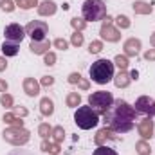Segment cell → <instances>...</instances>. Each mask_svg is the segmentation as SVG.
I'll use <instances>...</instances> for the list:
<instances>
[{"instance_id":"obj_10","label":"cell","mask_w":155,"mask_h":155,"mask_svg":"<svg viewBox=\"0 0 155 155\" xmlns=\"http://www.w3.org/2000/svg\"><path fill=\"white\" fill-rule=\"evenodd\" d=\"M135 110L141 114H146L148 117L155 116V99H152L150 96H143L135 101Z\"/></svg>"},{"instance_id":"obj_44","label":"cell","mask_w":155,"mask_h":155,"mask_svg":"<svg viewBox=\"0 0 155 155\" xmlns=\"http://www.w3.org/2000/svg\"><path fill=\"white\" fill-rule=\"evenodd\" d=\"M5 67H7V61H5V58H0V72H2V71H5Z\"/></svg>"},{"instance_id":"obj_25","label":"cell","mask_w":155,"mask_h":155,"mask_svg":"<svg viewBox=\"0 0 155 155\" xmlns=\"http://www.w3.org/2000/svg\"><path fill=\"white\" fill-rule=\"evenodd\" d=\"M135 150L139 152V155H148L150 153V144L143 139V141H139V143L135 144Z\"/></svg>"},{"instance_id":"obj_27","label":"cell","mask_w":155,"mask_h":155,"mask_svg":"<svg viewBox=\"0 0 155 155\" xmlns=\"http://www.w3.org/2000/svg\"><path fill=\"white\" fill-rule=\"evenodd\" d=\"M52 137H54V143H61L63 141V137H65V132H63V128L61 126H56V128H52Z\"/></svg>"},{"instance_id":"obj_12","label":"cell","mask_w":155,"mask_h":155,"mask_svg":"<svg viewBox=\"0 0 155 155\" xmlns=\"http://www.w3.org/2000/svg\"><path fill=\"white\" fill-rule=\"evenodd\" d=\"M114 134H116L114 130H110L108 126H105V128H101V130L96 134V139H94V141H96L97 146H103L107 141H117V135H114Z\"/></svg>"},{"instance_id":"obj_3","label":"cell","mask_w":155,"mask_h":155,"mask_svg":"<svg viewBox=\"0 0 155 155\" xmlns=\"http://www.w3.org/2000/svg\"><path fill=\"white\" fill-rule=\"evenodd\" d=\"M81 13H83V20H90V22H99L107 16V5L103 0H85L83 7H81Z\"/></svg>"},{"instance_id":"obj_7","label":"cell","mask_w":155,"mask_h":155,"mask_svg":"<svg viewBox=\"0 0 155 155\" xmlns=\"http://www.w3.org/2000/svg\"><path fill=\"white\" fill-rule=\"evenodd\" d=\"M24 29H25V35H29L33 41H41V40H47L49 27H47V24H45V22H41V20L29 22Z\"/></svg>"},{"instance_id":"obj_39","label":"cell","mask_w":155,"mask_h":155,"mask_svg":"<svg viewBox=\"0 0 155 155\" xmlns=\"http://www.w3.org/2000/svg\"><path fill=\"white\" fill-rule=\"evenodd\" d=\"M144 60H148V61H155V49H150V51L144 52Z\"/></svg>"},{"instance_id":"obj_17","label":"cell","mask_w":155,"mask_h":155,"mask_svg":"<svg viewBox=\"0 0 155 155\" xmlns=\"http://www.w3.org/2000/svg\"><path fill=\"white\" fill-rule=\"evenodd\" d=\"M130 81H132V78H130V72H126V71H119V74L114 78V83H116L117 88H124V87H128Z\"/></svg>"},{"instance_id":"obj_32","label":"cell","mask_w":155,"mask_h":155,"mask_svg":"<svg viewBox=\"0 0 155 155\" xmlns=\"http://www.w3.org/2000/svg\"><path fill=\"white\" fill-rule=\"evenodd\" d=\"M0 9L5 13H11V11H15V2L13 0H0Z\"/></svg>"},{"instance_id":"obj_37","label":"cell","mask_w":155,"mask_h":155,"mask_svg":"<svg viewBox=\"0 0 155 155\" xmlns=\"http://www.w3.org/2000/svg\"><path fill=\"white\" fill-rule=\"evenodd\" d=\"M43 61H45V65H49V67L54 65V63H56V54H54V52H45V60H43Z\"/></svg>"},{"instance_id":"obj_9","label":"cell","mask_w":155,"mask_h":155,"mask_svg":"<svg viewBox=\"0 0 155 155\" xmlns=\"http://www.w3.org/2000/svg\"><path fill=\"white\" fill-rule=\"evenodd\" d=\"M4 35H5V40H7V41L20 43V41L24 40V36H25V29H24L22 25H18V24H9V25L5 27Z\"/></svg>"},{"instance_id":"obj_2","label":"cell","mask_w":155,"mask_h":155,"mask_svg":"<svg viewBox=\"0 0 155 155\" xmlns=\"http://www.w3.org/2000/svg\"><path fill=\"white\" fill-rule=\"evenodd\" d=\"M88 74H90L94 83L107 85L110 79H114V63L108 61V60H97L88 69Z\"/></svg>"},{"instance_id":"obj_4","label":"cell","mask_w":155,"mask_h":155,"mask_svg":"<svg viewBox=\"0 0 155 155\" xmlns=\"http://www.w3.org/2000/svg\"><path fill=\"white\" fill-rule=\"evenodd\" d=\"M74 121L81 130H90L99 123V114L88 105V107H78L76 114H74Z\"/></svg>"},{"instance_id":"obj_41","label":"cell","mask_w":155,"mask_h":155,"mask_svg":"<svg viewBox=\"0 0 155 155\" xmlns=\"http://www.w3.org/2000/svg\"><path fill=\"white\" fill-rule=\"evenodd\" d=\"M15 116H22V117H25V116H27V110H25L24 107H15Z\"/></svg>"},{"instance_id":"obj_28","label":"cell","mask_w":155,"mask_h":155,"mask_svg":"<svg viewBox=\"0 0 155 155\" xmlns=\"http://www.w3.org/2000/svg\"><path fill=\"white\" fill-rule=\"evenodd\" d=\"M114 63L119 67V71H126V69H128V60H126V56H121V54L116 56Z\"/></svg>"},{"instance_id":"obj_34","label":"cell","mask_w":155,"mask_h":155,"mask_svg":"<svg viewBox=\"0 0 155 155\" xmlns=\"http://www.w3.org/2000/svg\"><path fill=\"white\" fill-rule=\"evenodd\" d=\"M71 43H72L74 47H81V45H83V35H81L79 31H76V33L72 35V38H71Z\"/></svg>"},{"instance_id":"obj_5","label":"cell","mask_w":155,"mask_h":155,"mask_svg":"<svg viewBox=\"0 0 155 155\" xmlns=\"http://www.w3.org/2000/svg\"><path fill=\"white\" fill-rule=\"evenodd\" d=\"M114 103V97L108 90H97V92H92L88 96V105L99 114V116H105L107 110L112 107Z\"/></svg>"},{"instance_id":"obj_23","label":"cell","mask_w":155,"mask_h":155,"mask_svg":"<svg viewBox=\"0 0 155 155\" xmlns=\"http://www.w3.org/2000/svg\"><path fill=\"white\" fill-rule=\"evenodd\" d=\"M79 105H81V96H79L78 92H69V94H67V107L78 108Z\"/></svg>"},{"instance_id":"obj_22","label":"cell","mask_w":155,"mask_h":155,"mask_svg":"<svg viewBox=\"0 0 155 155\" xmlns=\"http://www.w3.org/2000/svg\"><path fill=\"white\" fill-rule=\"evenodd\" d=\"M4 123H7V124H11V126H15V128H24V121L20 119L18 116H15V114H5L4 116Z\"/></svg>"},{"instance_id":"obj_20","label":"cell","mask_w":155,"mask_h":155,"mask_svg":"<svg viewBox=\"0 0 155 155\" xmlns=\"http://www.w3.org/2000/svg\"><path fill=\"white\" fill-rule=\"evenodd\" d=\"M40 112H41L43 116H52V112H54V103H52L49 97H43V99L40 101Z\"/></svg>"},{"instance_id":"obj_30","label":"cell","mask_w":155,"mask_h":155,"mask_svg":"<svg viewBox=\"0 0 155 155\" xmlns=\"http://www.w3.org/2000/svg\"><path fill=\"white\" fill-rule=\"evenodd\" d=\"M71 25H72L76 31H79V33H81V31L87 27V22H85L83 18H72V20H71Z\"/></svg>"},{"instance_id":"obj_18","label":"cell","mask_w":155,"mask_h":155,"mask_svg":"<svg viewBox=\"0 0 155 155\" xmlns=\"http://www.w3.org/2000/svg\"><path fill=\"white\" fill-rule=\"evenodd\" d=\"M132 7H134L135 15H150L153 11V5L146 4V2H135V4H132Z\"/></svg>"},{"instance_id":"obj_43","label":"cell","mask_w":155,"mask_h":155,"mask_svg":"<svg viewBox=\"0 0 155 155\" xmlns=\"http://www.w3.org/2000/svg\"><path fill=\"white\" fill-rule=\"evenodd\" d=\"M5 90H7V81L0 79V92H5Z\"/></svg>"},{"instance_id":"obj_1","label":"cell","mask_w":155,"mask_h":155,"mask_svg":"<svg viewBox=\"0 0 155 155\" xmlns=\"http://www.w3.org/2000/svg\"><path fill=\"white\" fill-rule=\"evenodd\" d=\"M137 119V110L132 108L126 101L117 99L105 114V123L116 134H126L134 128V121Z\"/></svg>"},{"instance_id":"obj_16","label":"cell","mask_w":155,"mask_h":155,"mask_svg":"<svg viewBox=\"0 0 155 155\" xmlns=\"http://www.w3.org/2000/svg\"><path fill=\"white\" fill-rule=\"evenodd\" d=\"M49 47H51V41H49V40L31 41V45H29L31 52H35V54H45V52H49Z\"/></svg>"},{"instance_id":"obj_40","label":"cell","mask_w":155,"mask_h":155,"mask_svg":"<svg viewBox=\"0 0 155 155\" xmlns=\"http://www.w3.org/2000/svg\"><path fill=\"white\" fill-rule=\"evenodd\" d=\"M81 79V76L78 74V72H72L71 76H69V83H72V85H78V81Z\"/></svg>"},{"instance_id":"obj_14","label":"cell","mask_w":155,"mask_h":155,"mask_svg":"<svg viewBox=\"0 0 155 155\" xmlns=\"http://www.w3.org/2000/svg\"><path fill=\"white\" fill-rule=\"evenodd\" d=\"M141 49V40L137 38H130L124 41V54L126 56H137Z\"/></svg>"},{"instance_id":"obj_19","label":"cell","mask_w":155,"mask_h":155,"mask_svg":"<svg viewBox=\"0 0 155 155\" xmlns=\"http://www.w3.org/2000/svg\"><path fill=\"white\" fill-rule=\"evenodd\" d=\"M41 152L56 155V153H60V152H61V148H60V144H58V143H49L47 139H43V141H41Z\"/></svg>"},{"instance_id":"obj_6","label":"cell","mask_w":155,"mask_h":155,"mask_svg":"<svg viewBox=\"0 0 155 155\" xmlns=\"http://www.w3.org/2000/svg\"><path fill=\"white\" fill-rule=\"evenodd\" d=\"M2 135H4V141H7L9 144H15V146H22V144L29 143V139H31V134L25 128H15V126L4 130Z\"/></svg>"},{"instance_id":"obj_33","label":"cell","mask_w":155,"mask_h":155,"mask_svg":"<svg viewBox=\"0 0 155 155\" xmlns=\"http://www.w3.org/2000/svg\"><path fill=\"white\" fill-rule=\"evenodd\" d=\"M101 51H103V43L101 41H90V45H88V52L90 54H97Z\"/></svg>"},{"instance_id":"obj_26","label":"cell","mask_w":155,"mask_h":155,"mask_svg":"<svg viewBox=\"0 0 155 155\" xmlns=\"http://www.w3.org/2000/svg\"><path fill=\"white\" fill-rule=\"evenodd\" d=\"M38 134L43 137V139H47L49 135H52V128H51L47 123H41V124L38 126Z\"/></svg>"},{"instance_id":"obj_29","label":"cell","mask_w":155,"mask_h":155,"mask_svg":"<svg viewBox=\"0 0 155 155\" xmlns=\"http://www.w3.org/2000/svg\"><path fill=\"white\" fill-rule=\"evenodd\" d=\"M16 5H20L22 9H31L35 5H38V0H15Z\"/></svg>"},{"instance_id":"obj_42","label":"cell","mask_w":155,"mask_h":155,"mask_svg":"<svg viewBox=\"0 0 155 155\" xmlns=\"http://www.w3.org/2000/svg\"><path fill=\"white\" fill-rule=\"evenodd\" d=\"M78 85H79V87H81L83 90H88V87H90V83H88L87 79H83V78H81V79L78 81Z\"/></svg>"},{"instance_id":"obj_13","label":"cell","mask_w":155,"mask_h":155,"mask_svg":"<svg viewBox=\"0 0 155 155\" xmlns=\"http://www.w3.org/2000/svg\"><path fill=\"white\" fill-rule=\"evenodd\" d=\"M24 92L29 96V97H35L40 94V83L35 78H25L24 79Z\"/></svg>"},{"instance_id":"obj_38","label":"cell","mask_w":155,"mask_h":155,"mask_svg":"<svg viewBox=\"0 0 155 155\" xmlns=\"http://www.w3.org/2000/svg\"><path fill=\"white\" fill-rule=\"evenodd\" d=\"M52 83H54V78L52 76H43L41 78V85H43V87H51Z\"/></svg>"},{"instance_id":"obj_24","label":"cell","mask_w":155,"mask_h":155,"mask_svg":"<svg viewBox=\"0 0 155 155\" xmlns=\"http://www.w3.org/2000/svg\"><path fill=\"white\" fill-rule=\"evenodd\" d=\"M92 155H117V152L103 144V146H97V148L94 150V153H92Z\"/></svg>"},{"instance_id":"obj_11","label":"cell","mask_w":155,"mask_h":155,"mask_svg":"<svg viewBox=\"0 0 155 155\" xmlns=\"http://www.w3.org/2000/svg\"><path fill=\"white\" fill-rule=\"evenodd\" d=\"M137 130H139V135H141L144 141L150 139V137L153 135V121H152V117H144V119H141Z\"/></svg>"},{"instance_id":"obj_15","label":"cell","mask_w":155,"mask_h":155,"mask_svg":"<svg viewBox=\"0 0 155 155\" xmlns=\"http://www.w3.org/2000/svg\"><path fill=\"white\" fill-rule=\"evenodd\" d=\"M56 9L58 7H56V4L52 0H43L38 5V15H41V16H51V15L56 13Z\"/></svg>"},{"instance_id":"obj_21","label":"cell","mask_w":155,"mask_h":155,"mask_svg":"<svg viewBox=\"0 0 155 155\" xmlns=\"http://www.w3.org/2000/svg\"><path fill=\"white\" fill-rule=\"evenodd\" d=\"M2 52L5 56H16L18 54V43H13V41H4L2 43Z\"/></svg>"},{"instance_id":"obj_35","label":"cell","mask_w":155,"mask_h":155,"mask_svg":"<svg viewBox=\"0 0 155 155\" xmlns=\"http://www.w3.org/2000/svg\"><path fill=\"white\" fill-rule=\"evenodd\" d=\"M0 103L5 107V108H13V97L9 96V94H2V97H0Z\"/></svg>"},{"instance_id":"obj_47","label":"cell","mask_w":155,"mask_h":155,"mask_svg":"<svg viewBox=\"0 0 155 155\" xmlns=\"http://www.w3.org/2000/svg\"><path fill=\"white\" fill-rule=\"evenodd\" d=\"M148 155H150V153H148Z\"/></svg>"},{"instance_id":"obj_31","label":"cell","mask_w":155,"mask_h":155,"mask_svg":"<svg viewBox=\"0 0 155 155\" xmlns=\"http://www.w3.org/2000/svg\"><path fill=\"white\" fill-rule=\"evenodd\" d=\"M116 24H117V27H119V29H128V27H130V20H128L124 15H119V16H117Z\"/></svg>"},{"instance_id":"obj_46","label":"cell","mask_w":155,"mask_h":155,"mask_svg":"<svg viewBox=\"0 0 155 155\" xmlns=\"http://www.w3.org/2000/svg\"><path fill=\"white\" fill-rule=\"evenodd\" d=\"M150 43H152V45H153V47H155V33H153V35H152V38H150Z\"/></svg>"},{"instance_id":"obj_8","label":"cell","mask_w":155,"mask_h":155,"mask_svg":"<svg viewBox=\"0 0 155 155\" xmlns=\"http://www.w3.org/2000/svg\"><path fill=\"white\" fill-rule=\"evenodd\" d=\"M112 22H114V18L107 15V16L103 18V25H101L99 35H101V38L107 40V41H119V40H121V33L112 25Z\"/></svg>"},{"instance_id":"obj_45","label":"cell","mask_w":155,"mask_h":155,"mask_svg":"<svg viewBox=\"0 0 155 155\" xmlns=\"http://www.w3.org/2000/svg\"><path fill=\"white\" fill-rule=\"evenodd\" d=\"M130 78H132V79H137V78H139V72H137V71H132V72H130Z\"/></svg>"},{"instance_id":"obj_36","label":"cell","mask_w":155,"mask_h":155,"mask_svg":"<svg viewBox=\"0 0 155 155\" xmlns=\"http://www.w3.org/2000/svg\"><path fill=\"white\" fill-rule=\"evenodd\" d=\"M54 47H56V49L65 51V49L69 47V41H67L65 38H56V40H54Z\"/></svg>"}]
</instances>
